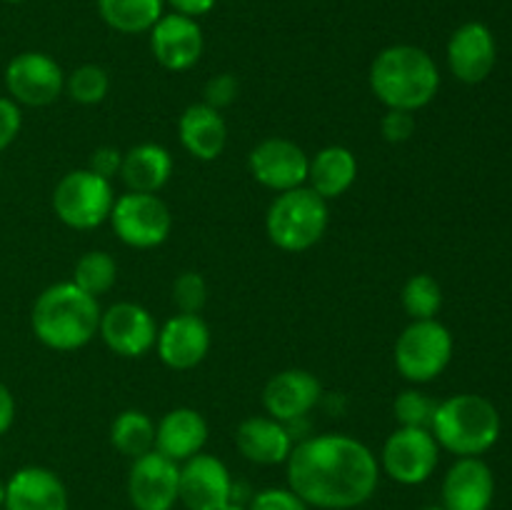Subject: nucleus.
I'll return each instance as SVG.
<instances>
[{
    "instance_id": "1",
    "label": "nucleus",
    "mask_w": 512,
    "mask_h": 510,
    "mask_svg": "<svg viewBox=\"0 0 512 510\" xmlns=\"http://www.w3.org/2000/svg\"><path fill=\"white\" fill-rule=\"evenodd\" d=\"M288 488L310 510H353L380 485L378 455L345 433H323L293 445L285 460Z\"/></svg>"
},
{
    "instance_id": "2",
    "label": "nucleus",
    "mask_w": 512,
    "mask_h": 510,
    "mask_svg": "<svg viewBox=\"0 0 512 510\" xmlns=\"http://www.w3.org/2000/svg\"><path fill=\"white\" fill-rule=\"evenodd\" d=\"M370 90L388 110H415L433 103L440 88V70L433 55L418 45H388L370 65Z\"/></svg>"
},
{
    "instance_id": "3",
    "label": "nucleus",
    "mask_w": 512,
    "mask_h": 510,
    "mask_svg": "<svg viewBox=\"0 0 512 510\" xmlns=\"http://www.w3.org/2000/svg\"><path fill=\"white\" fill-rule=\"evenodd\" d=\"M98 298L80 290L73 280L55 283L38 295L30 313L33 333L45 348L70 353L88 345L98 335Z\"/></svg>"
},
{
    "instance_id": "4",
    "label": "nucleus",
    "mask_w": 512,
    "mask_h": 510,
    "mask_svg": "<svg viewBox=\"0 0 512 510\" xmlns=\"http://www.w3.org/2000/svg\"><path fill=\"white\" fill-rule=\"evenodd\" d=\"M430 433L458 458H480L500 438V413L488 398L460 393L438 403Z\"/></svg>"
},
{
    "instance_id": "5",
    "label": "nucleus",
    "mask_w": 512,
    "mask_h": 510,
    "mask_svg": "<svg viewBox=\"0 0 512 510\" xmlns=\"http://www.w3.org/2000/svg\"><path fill=\"white\" fill-rule=\"evenodd\" d=\"M328 223V200L320 198L308 185H300L275 195L265 215V233L275 248L285 253H303L323 240Z\"/></svg>"
},
{
    "instance_id": "6",
    "label": "nucleus",
    "mask_w": 512,
    "mask_h": 510,
    "mask_svg": "<svg viewBox=\"0 0 512 510\" xmlns=\"http://www.w3.org/2000/svg\"><path fill=\"white\" fill-rule=\"evenodd\" d=\"M115 205L113 183L90 168L70 170L53 190V210L73 230H93L110 218Z\"/></svg>"
},
{
    "instance_id": "7",
    "label": "nucleus",
    "mask_w": 512,
    "mask_h": 510,
    "mask_svg": "<svg viewBox=\"0 0 512 510\" xmlns=\"http://www.w3.org/2000/svg\"><path fill=\"white\" fill-rule=\"evenodd\" d=\"M453 358V335L440 320H413L395 340V368L408 383H430Z\"/></svg>"
},
{
    "instance_id": "8",
    "label": "nucleus",
    "mask_w": 512,
    "mask_h": 510,
    "mask_svg": "<svg viewBox=\"0 0 512 510\" xmlns=\"http://www.w3.org/2000/svg\"><path fill=\"white\" fill-rule=\"evenodd\" d=\"M108 220L120 243L138 250L158 248L173 230V215L165 200L158 198V193L128 190L125 195H118Z\"/></svg>"
},
{
    "instance_id": "9",
    "label": "nucleus",
    "mask_w": 512,
    "mask_h": 510,
    "mask_svg": "<svg viewBox=\"0 0 512 510\" xmlns=\"http://www.w3.org/2000/svg\"><path fill=\"white\" fill-rule=\"evenodd\" d=\"M440 460V445L428 428H398L380 450V473L400 485L430 480Z\"/></svg>"
},
{
    "instance_id": "10",
    "label": "nucleus",
    "mask_w": 512,
    "mask_h": 510,
    "mask_svg": "<svg viewBox=\"0 0 512 510\" xmlns=\"http://www.w3.org/2000/svg\"><path fill=\"white\" fill-rule=\"evenodd\" d=\"M5 90L18 105L45 108L65 90V73L48 53L25 50L5 65Z\"/></svg>"
},
{
    "instance_id": "11",
    "label": "nucleus",
    "mask_w": 512,
    "mask_h": 510,
    "mask_svg": "<svg viewBox=\"0 0 512 510\" xmlns=\"http://www.w3.org/2000/svg\"><path fill=\"white\" fill-rule=\"evenodd\" d=\"M180 463L158 450L140 455L128 470V500L135 510H173L178 505Z\"/></svg>"
},
{
    "instance_id": "12",
    "label": "nucleus",
    "mask_w": 512,
    "mask_h": 510,
    "mask_svg": "<svg viewBox=\"0 0 512 510\" xmlns=\"http://www.w3.org/2000/svg\"><path fill=\"white\" fill-rule=\"evenodd\" d=\"M228 465L210 453H198L180 463L178 503L185 510H223L233 495Z\"/></svg>"
},
{
    "instance_id": "13",
    "label": "nucleus",
    "mask_w": 512,
    "mask_h": 510,
    "mask_svg": "<svg viewBox=\"0 0 512 510\" xmlns=\"http://www.w3.org/2000/svg\"><path fill=\"white\" fill-rule=\"evenodd\" d=\"M98 335L120 358H143L155 348L158 323L148 308L123 300L100 313Z\"/></svg>"
},
{
    "instance_id": "14",
    "label": "nucleus",
    "mask_w": 512,
    "mask_h": 510,
    "mask_svg": "<svg viewBox=\"0 0 512 510\" xmlns=\"http://www.w3.org/2000/svg\"><path fill=\"white\" fill-rule=\"evenodd\" d=\"M248 168L263 188L285 193L308 183L310 155L295 140L268 138L250 150Z\"/></svg>"
},
{
    "instance_id": "15",
    "label": "nucleus",
    "mask_w": 512,
    "mask_h": 510,
    "mask_svg": "<svg viewBox=\"0 0 512 510\" xmlns=\"http://www.w3.org/2000/svg\"><path fill=\"white\" fill-rule=\"evenodd\" d=\"M323 398V385L310 370L288 368L275 373L263 388V408L285 425L303 420Z\"/></svg>"
},
{
    "instance_id": "16",
    "label": "nucleus",
    "mask_w": 512,
    "mask_h": 510,
    "mask_svg": "<svg viewBox=\"0 0 512 510\" xmlns=\"http://www.w3.org/2000/svg\"><path fill=\"white\" fill-rule=\"evenodd\" d=\"M205 48L203 28L198 20L168 13L150 30V50L155 60L170 73H185L200 60Z\"/></svg>"
},
{
    "instance_id": "17",
    "label": "nucleus",
    "mask_w": 512,
    "mask_h": 510,
    "mask_svg": "<svg viewBox=\"0 0 512 510\" xmlns=\"http://www.w3.org/2000/svg\"><path fill=\"white\" fill-rule=\"evenodd\" d=\"M210 343V328L200 315L178 313L158 328L155 350L170 370H190L203 363L210 353Z\"/></svg>"
},
{
    "instance_id": "18",
    "label": "nucleus",
    "mask_w": 512,
    "mask_h": 510,
    "mask_svg": "<svg viewBox=\"0 0 512 510\" xmlns=\"http://www.w3.org/2000/svg\"><path fill=\"white\" fill-rule=\"evenodd\" d=\"M498 48H495L493 30L485 23L470 20L463 23L448 40V65L450 73L460 83L478 85L493 73Z\"/></svg>"
},
{
    "instance_id": "19",
    "label": "nucleus",
    "mask_w": 512,
    "mask_h": 510,
    "mask_svg": "<svg viewBox=\"0 0 512 510\" xmlns=\"http://www.w3.org/2000/svg\"><path fill=\"white\" fill-rule=\"evenodd\" d=\"M68 488L55 470L25 465L5 480L3 510H68Z\"/></svg>"
},
{
    "instance_id": "20",
    "label": "nucleus",
    "mask_w": 512,
    "mask_h": 510,
    "mask_svg": "<svg viewBox=\"0 0 512 510\" xmlns=\"http://www.w3.org/2000/svg\"><path fill=\"white\" fill-rule=\"evenodd\" d=\"M495 498V475L480 458H458L443 480L445 510H490Z\"/></svg>"
},
{
    "instance_id": "21",
    "label": "nucleus",
    "mask_w": 512,
    "mask_h": 510,
    "mask_svg": "<svg viewBox=\"0 0 512 510\" xmlns=\"http://www.w3.org/2000/svg\"><path fill=\"white\" fill-rule=\"evenodd\" d=\"M235 445L240 455L255 465H280L288 460L295 445V435L290 425L270 418V415H253L245 418L235 430Z\"/></svg>"
},
{
    "instance_id": "22",
    "label": "nucleus",
    "mask_w": 512,
    "mask_h": 510,
    "mask_svg": "<svg viewBox=\"0 0 512 510\" xmlns=\"http://www.w3.org/2000/svg\"><path fill=\"white\" fill-rule=\"evenodd\" d=\"M208 443V420L195 408H173L155 425V450L175 463L203 453Z\"/></svg>"
},
{
    "instance_id": "23",
    "label": "nucleus",
    "mask_w": 512,
    "mask_h": 510,
    "mask_svg": "<svg viewBox=\"0 0 512 510\" xmlns=\"http://www.w3.org/2000/svg\"><path fill=\"white\" fill-rule=\"evenodd\" d=\"M178 138L180 145L193 155L195 160L220 158L228 143V125L220 110L208 103H193L183 110L178 120Z\"/></svg>"
},
{
    "instance_id": "24",
    "label": "nucleus",
    "mask_w": 512,
    "mask_h": 510,
    "mask_svg": "<svg viewBox=\"0 0 512 510\" xmlns=\"http://www.w3.org/2000/svg\"><path fill=\"white\" fill-rule=\"evenodd\" d=\"M173 175V155L158 143H140L123 153L120 178L133 193H158Z\"/></svg>"
},
{
    "instance_id": "25",
    "label": "nucleus",
    "mask_w": 512,
    "mask_h": 510,
    "mask_svg": "<svg viewBox=\"0 0 512 510\" xmlns=\"http://www.w3.org/2000/svg\"><path fill=\"white\" fill-rule=\"evenodd\" d=\"M358 178V158L345 145H328L310 158L308 188L320 198L335 200L348 193Z\"/></svg>"
},
{
    "instance_id": "26",
    "label": "nucleus",
    "mask_w": 512,
    "mask_h": 510,
    "mask_svg": "<svg viewBox=\"0 0 512 510\" xmlns=\"http://www.w3.org/2000/svg\"><path fill=\"white\" fill-rule=\"evenodd\" d=\"M98 13L115 33L140 35L163 18L165 0H98Z\"/></svg>"
},
{
    "instance_id": "27",
    "label": "nucleus",
    "mask_w": 512,
    "mask_h": 510,
    "mask_svg": "<svg viewBox=\"0 0 512 510\" xmlns=\"http://www.w3.org/2000/svg\"><path fill=\"white\" fill-rule=\"evenodd\" d=\"M110 443L125 458L135 460L155 450V423L143 410H123L110 425Z\"/></svg>"
},
{
    "instance_id": "28",
    "label": "nucleus",
    "mask_w": 512,
    "mask_h": 510,
    "mask_svg": "<svg viewBox=\"0 0 512 510\" xmlns=\"http://www.w3.org/2000/svg\"><path fill=\"white\" fill-rule=\"evenodd\" d=\"M115 280H118V263L105 250H90L75 263L73 283L88 295H93V298L108 293Z\"/></svg>"
},
{
    "instance_id": "29",
    "label": "nucleus",
    "mask_w": 512,
    "mask_h": 510,
    "mask_svg": "<svg viewBox=\"0 0 512 510\" xmlns=\"http://www.w3.org/2000/svg\"><path fill=\"white\" fill-rule=\"evenodd\" d=\"M403 300L405 313L413 320H430L440 313L443 308V288H440L438 280L428 273L410 275L403 285Z\"/></svg>"
},
{
    "instance_id": "30",
    "label": "nucleus",
    "mask_w": 512,
    "mask_h": 510,
    "mask_svg": "<svg viewBox=\"0 0 512 510\" xmlns=\"http://www.w3.org/2000/svg\"><path fill=\"white\" fill-rule=\"evenodd\" d=\"M110 90L108 70L95 63H85L75 68L73 73L65 75V93L80 105H98L103 103Z\"/></svg>"
},
{
    "instance_id": "31",
    "label": "nucleus",
    "mask_w": 512,
    "mask_h": 510,
    "mask_svg": "<svg viewBox=\"0 0 512 510\" xmlns=\"http://www.w3.org/2000/svg\"><path fill=\"white\" fill-rule=\"evenodd\" d=\"M438 403L430 398L423 390H403V393L395 398L393 413L395 420L400 423V428H428L433 425V415Z\"/></svg>"
},
{
    "instance_id": "32",
    "label": "nucleus",
    "mask_w": 512,
    "mask_h": 510,
    "mask_svg": "<svg viewBox=\"0 0 512 510\" xmlns=\"http://www.w3.org/2000/svg\"><path fill=\"white\" fill-rule=\"evenodd\" d=\"M173 303L178 313L200 315V310L208 303V283L195 270H185L173 283Z\"/></svg>"
},
{
    "instance_id": "33",
    "label": "nucleus",
    "mask_w": 512,
    "mask_h": 510,
    "mask_svg": "<svg viewBox=\"0 0 512 510\" xmlns=\"http://www.w3.org/2000/svg\"><path fill=\"white\" fill-rule=\"evenodd\" d=\"M248 510H310L305 500H300L293 490L285 488H263L253 493Z\"/></svg>"
},
{
    "instance_id": "34",
    "label": "nucleus",
    "mask_w": 512,
    "mask_h": 510,
    "mask_svg": "<svg viewBox=\"0 0 512 510\" xmlns=\"http://www.w3.org/2000/svg\"><path fill=\"white\" fill-rule=\"evenodd\" d=\"M380 133L388 143H405L415 133V118L408 110H388L380 120Z\"/></svg>"
},
{
    "instance_id": "35",
    "label": "nucleus",
    "mask_w": 512,
    "mask_h": 510,
    "mask_svg": "<svg viewBox=\"0 0 512 510\" xmlns=\"http://www.w3.org/2000/svg\"><path fill=\"white\" fill-rule=\"evenodd\" d=\"M235 98H238V80H235V75L220 73V75H215V78H210L208 83H205V100H203V103L213 105L215 110L228 108V105L233 103Z\"/></svg>"
},
{
    "instance_id": "36",
    "label": "nucleus",
    "mask_w": 512,
    "mask_h": 510,
    "mask_svg": "<svg viewBox=\"0 0 512 510\" xmlns=\"http://www.w3.org/2000/svg\"><path fill=\"white\" fill-rule=\"evenodd\" d=\"M20 128H23V113L15 100L3 98L0 95V153L18 138Z\"/></svg>"
},
{
    "instance_id": "37",
    "label": "nucleus",
    "mask_w": 512,
    "mask_h": 510,
    "mask_svg": "<svg viewBox=\"0 0 512 510\" xmlns=\"http://www.w3.org/2000/svg\"><path fill=\"white\" fill-rule=\"evenodd\" d=\"M120 165H123V153H120L118 148L103 145V148H98L93 155H90L88 168L93 170V173L103 175V178L113 180L115 175H120Z\"/></svg>"
},
{
    "instance_id": "38",
    "label": "nucleus",
    "mask_w": 512,
    "mask_h": 510,
    "mask_svg": "<svg viewBox=\"0 0 512 510\" xmlns=\"http://www.w3.org/2000/svg\"><path fill=\"white\" fill-rule=\"evenodd\" d=\"M215 3H218V0H165V5L173 8V13L185 15V18H193V20L208 15L210 10L215 8Z\"/></svg>"
},
{
    "instance_id": "39",
    "label": "nucleus",
    "mask_w": 512,
    "mask_h": 510,
    "mask_svg": "<svg viewBox=\"0 0 512 510\" xmlns=\"http://www.w3.org/2000/svg\"><path fill=\"white\" fill-rule=\"evenodd\" d=\"M15 420V398L5 383H0V435L10 430Z\"/></svg>"
},
{
    "instance_id": "40",
    "label": "nucleus",
    "mask_w": 512,
    "mask_h": 510,
    "mask_svg": "<svg viewBox=\"0 0 512 510\" xmlns=\"http://www.w3.org/2000/svg\"><path fill=\"white\" fill-rule=\"evenodd\" d=\"M223 510H248V503H235V500H230Z\"/></svg>"
},
{
    "instance_id": "41",
    "label": "nucleus",
    "mask_w": 512,
    "mask_h": 510,
    "mask_svg": "<svg viewBox=\"0 0 512 510\" xmlns=\"http://www.w3.org/2000/svg\"><path fill=\"white\" fill-rule=\"evenodd\" d=\"M5 503V480H0V508H3Z\"/></svg>"
},
{
    "instance_id": "42",
    "label": "nucleus",
    "mask_w": 512,
    "mask_h": 510,
    "mask_svg": "<svg viewBox=\"0 0 512 510\" xmlns=\"http://www.w3.org/2000/svg\"><path fill=\"white\" fill-rule=\"evenodd\" d=\"M420 510H445L443 505H425V508H420Z\"/></svg>"
},
{
    "instance_id": "43",
    "label": "nucleus",
    "mask_w": 512,
    "mask_h": 510,
    "mask_svg": "<svg viewBox=\"0 0 512 510\" xmlns=\"http://www.w3.org/2000/svg\"><path fill=\"white\" fill-rule=\"evenodd\" d=\"M5 3H25V0H5Z\"/></svg>"
},
{
    "instance_id": "44",
    "label": "nucleus",
    "mask_w": 512,
    "mask_h": 510,
    "mask_svg": "<svg viewBox=\"0 0 512 510\" xmlns=\"http://www.w3.org/2000/svg\"><path fill=\"white\" fill-rule=\"evenodd\" d=\"M0 455H3V448H0Z\"/></svg>"
}]
</instances>
